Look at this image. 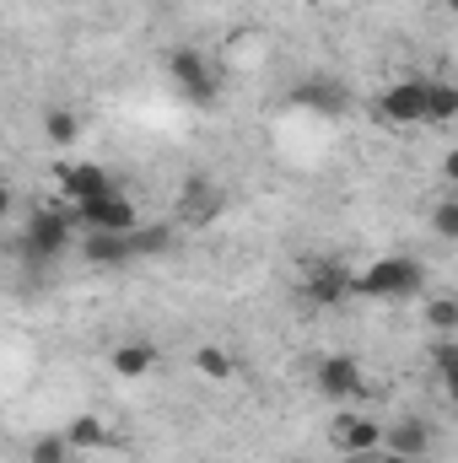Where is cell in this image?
<instances>
[{
    "mask_svg": "<svg viewBox=\"0 0 458 463\" xmlns=\"http://www.w3.org/2000/svg\"><path fill=\"white\" fill-rule=\"evenodd\" d=\"M71 237H76V222H71V211H33L27 216V232H22V259H33V264H49V259H60L65 248H71Z\"/></svg>",
    "mask_w": 458,
    "mask_h": 463,
    "instance_id": "4",
    "label": "cell"
},
{
    "mask_svg": "<svg viewBox=\"0 0 458 463\" xmlns=\"http://www.w3.org/2000/svg\"><path fill=\"white\" fill-rule=\"evenodd\" d=\"M350 275H356V269H345L340 259H319V264H308L302 291H308L313 307H340L345 297H350Z\"/></svg>",
    "mask_w": 458,
    "mask_h": 463,
    "instance_id": "7",
    "label": "cell"
},
{
    "mask_svg": "<svg viewBox=\"0 0 458 463\" xmlns=\"http://www.w3.org/2000/svg\"><path fill=\"white\" fill-rule=\"evenodd\" d=\"M426 324H432L437 335H458V302H453V297L426 302Z\"/></svg>",
    "mask_w": 458,
    "mask_h": 463,
    "instance_id": "21",
    "label": "cell"
},
{
    "mask_svg": "<svg viewBox=\"0 0 458 463\" xmlns=\"http://www.w3.org/2000/svg\"><path fill=\"white\" fill-rule=\"evenodd\" d=\"M129 248H135V259L167 253V248H173V232H167V227H135V232H129Z\"/></svg>",
    "mask_w": 458,
    "mask_h": 463,
    "instance_id": "20",
    "label": "cell"
},
{
    "mask_svg": "<svg viewBox=\"0 0 458 463\" xmlns=\"http://www.w3.org/2000/svg\"><path fill=\"white\" fill-rule=\"evenodd\" d=\"M11 211H16V194H11V184H0V222H5Z\"/></svg>",
    "mask_w": 458,
    "mask_h": 463,
    "instance_id": "24",
    "label": "cell"
},
{
    "mask_svg": "<svg viewBox=\"0 0 458 463\" xmlns=\"http://www.w3.org/2000/svg\"><path fill=\"white\" fill-rule=\"evenodd\" d=\"M432 232H437L443 242H453V237H458V200H453V194L432 211Z\"/></svg>",
    "mask_w": 458,
    "mask_h": 463,
    "instance_id": "23",
    "label": "cell"
},
{
    "mask_svg": "<svg viewBox=\"0 0 458 463\" xmlns=\"http://www.w3.org/2000/svg\"><path fill=\"white\" fill-rule=\"evenodd\" d=\"M432 366H437V377H443V383L453 377V366H458V340H453V335H437V345H432Z\"/></svg>",
    "mask_w": 458,
    "mask_h": 463,
    "instance_id": "22",
    "label": "cell"
},
{
    "mask_svg": "<svg viewBox=\"0 0 458 463\" xmlns=\"http://www.w3.org/2000/svg\"><path fill=\"white\" fill-rule=\"evenodd\" d=\"M367 463H421V458H405V453H383V448H377Z\"/></svg>",
    "mask_w": 458,
    "mask_h": 463,
    "instance_id": "25",
    "label": "cell"
},
{
    "mask_svg": "<svg viewBox=\"0 0 458 463\" xmlns=\"http://www.w3.org/2000/svg\"><path fill=\"white\" fill-rule=\"evenodd\" d=\"M313 388H319L329 404H340V399H367V393H372V388H367V377H361V361H356V355H345V350L313 361Z\"/></svg>",
    "mask_w": 458,
    "mask_h": 463,
    "instance_id": "5",
    "label": "cell"
},
{
    "mask_svg": "<svg viewBox=\"0 0 458 463\" xmlns=\"http://www.w3.org/2000/svg\"><path fill=\"white\" fill-rule=\"evenodd\" d=\"M81 259L92 269H124L135 259L129 248V232H81Z\"/></svg>",
    "mask_w": 458,
    "mask_h": 463,
    "instance_id": "11",
    "label": "cell"
},
{
    "mask_svg": "<svg viewBox=\"0 0 458 463\" xmlns=\"http://www.w3.org/2000/svg\"><path fill=\"white\" fill-rule=\"evenodd\" d=\"M195 372L211 377V383H227L232 372H237V361H232V350H222V345H195Z\"/></svg>",
    "mask_w": 458,
    "mask_h": 463,
    "instance_id": "18",
    "label": "cell"
},
{
    "mask_svg": "<svg viewBox=\"0 0 458 463\" xmlns=\"http://www.w3.org/2000/svg\"><path fill=\"white\" fill-rule=\"evenodd\" d=\"M329 442L340 448V453H377L383 448V426L372 420V415H361V410H345V415H335L329 420Z\"/></svg>",
    "mask_w": 458,
    "mask_h": 463,
    "instance_id": "9",
    "label": "cell"
},
{
    "mask_svg": "<svg viewBox=\"0 0 458 463\" xmlns=\"http://www.w3.org/2000/svg\"><path fill=\"white\" fill-rule=\"evenodd\" d=\"M286 103H291V109H308V114H345V87H340V81L313 76V81L291 87V92H286Z\"/></svg>",
    "mask_w": 458,
    "mask_h": 463,
    "instance_id": "13",
    "label": "cell"
},
{
    "mask_svg": "<svg viewBox=\"0 0 458 463\" xmlns=\"http://www.w3.org/2000/svg\"><path fill=\"white\" fill-rule=\"evenodd\" d=\"M458 118V87L453 81H426V124H453Z\"/></svg>",
    "mask_w": 458,
    "mask_h": 463,
    "instance_id": "16",
    "label": "cell"
},
{
    "mask_svg": "<svg viewBox=\"0 0 458 463\" xmlns=\"http://www.w3.org/2000/svg\"><path fill=\"white\" fill-rule=\"evenodd\" d=\"M377 114L388 124H426V81L421 76H405L394 87L377 92Z\"/></svg>",
    "mask_w": 458,
    "mask_h": 463,
    "instance_id": "6",
    "label": "cell"
},
{
    "mask_svg": "<svg viewBox=\"0 0 458 463\" xmlns=\"http://www.w3.org/2000/svg\"><path fill=\"white\" fill-rule=\"evenodd\" d=\"M103 189H114L109 167H98V162H60V194H65L71 205H81V200H92V194H103Z\"/></svg>",
    "mask_w": 458,
    "mask_h": 463,
    "instance_id": "10",
    "label": "cell"
},
{
    "mask_svg": "<svg viewBox=\"0 0 458 463\" xmlns=\"http://www.w3.org/2000/svg\"><path fill=\"white\" fill-rule=\"evenodd\" d=\"M71 222H76V232H135L140 227V211H135V200L114 184V189L71 205Z\"/></svg>",
    "mask_w": 458,
    "mask_h": 463,
    "instance_id": "3",
    "label": "cell"
},
{
    "mask_svg": "<svg viewBox=\"0 0 458 463\" xmlns=\"http://www.w3.org/2000/svg\"><path fill=\"white\" fill-rule=\"evenodd\" d=\"M157 361H162V350L151 345V340H124V345L109 350V366H114V377H129V383H135V377H146Z\"/></svg>",
    "mask_w": 458,
    "mask_h": 463,
    "instance_id": "14",
    "label": "cell"
},
{
    "mask_svg": "<svg viewBox=\"0 0 458 463\" xmlns=\"http://www.w3.org/2000/svg\"><path fill=\"white\" fill-rule=\"evenodd\" d=\"M43 140H49V146H76V140H81V118L71 114L65 103H54V109L43 114Z\"/></svg>",
    "mask_w": 458,
    "mask_h": 463,
    "instance_id": "17",
    "label": "cell"
},
{
    "mask_svg": "<svg viewBox=\"0 0 458 463\" xmlns=\"http://www.w3.org/2000/svg\"><path fill=\"white\" fill-rule=\"evenodd\" d=\"M71 442H65V431H49V437H38L33 448H27V463H71Z\"/></svg>",
    "mask_w": 458,
    "mask_h": 463,
    "instance_id": "19",
    "label": "cell"
},
{
    "mask_svg": "<svg viewBox=\"0 0 458 463\" xmlns=\"http://www.w3.org/2000/svg\"><path fill=\"white\" fill-rule=\"evenodd\" d=\"M421 286H426L421 259H377L361 275H350V297H372V302H399V297H415Z\"/></svg>",
    "mask_w": 458,
    "mask_h": 463,
    "instance_id": "1",
    "label": "cell"
},
{
    "mask_svg": "<svg viewBox=\"0 0 458 463\" xmlns=\"http://www.w3.org/2000/svg\"><path fill=\"white\" fill-rule=\"evenodd\" d=\"M167 76H173V87L189 103H200V109H216L222 103V76H216V65L200 49H173L167 54Z\"/></svg>",
    "mask_w": 458,
    "mask_h": 463,
    "instance_id": "2",
    "label": "cell"
},
{
    "mask_svg": "<svg viewBox=\"0 0 458 463\" xmlns=\"http://www.w3.org/2000/svg\"><path fill=\"white\" fill-rule=\"evenodd\" d=\"M367 458H372V453H367ZM361 458V453H340V463H367Z\"/></svg>",
    "mask_w": 458,
    "mask_h": 463,
    "instance_id": "26",
    "label": "cell"
},
{
    "mask_svg": "<svg viewBox=\"0 0 458 463\" xmlns=\"http://www.w3.org/2000/svg\"><path fill=\"white\" fill-rule=\"evenodd\" d=\"M222 205H227V194L211 178H184V189H178V222L184 227H211L222 216Z\"/></svg>",
    "mask_w": 458,
    "mask_h": 463,
    "instance_id": "8",
    "label": "cell"
},
{
    "mask_svg": "<svg viewBox=\"0 0 458 463\" xmlns=\"http://www.w3.org/2000/svg\"><path fill=\"white\" fill-rule=\"evenodd\" d=\"M65 442H71V453H92V448H114V431L98 415H76L71 431H65Z\"/></svg>",
    "mask_w": 458,
    "mask_h": 463,
    "instance_id": "15",
    "label": "cell"
},
{
    "mask_svg": "<svg viewBox=\"0 0 458 463\" xmlns=\"http://www.w3.org/2000/svg\"><path fill=\"white\" fill-rule=\"evenodd\" d=\"M383 453H405V458H421V453H432V420H421V415H405V420L383 426Z\"/></svg>",
    "mask_w": 458,
    "mask_h": 463,
    "instance_id": "12",
    "label": "cell"
}]
</instances>
